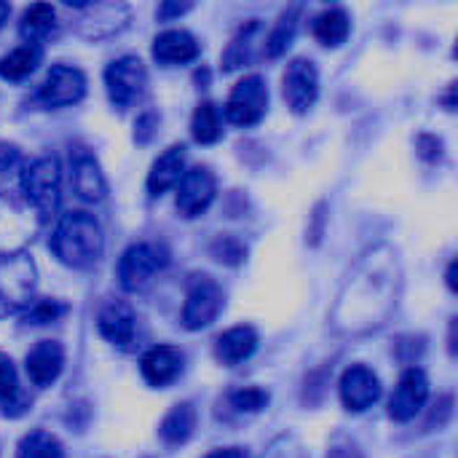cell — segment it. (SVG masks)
I'll use <instances>...</instances> for the list:
<instances>
[{
    "instance_id": "obj_1",
    "label": "cell",
    "mask_w": 458,
    "mask_h": 458,
    "mask_svg": "<svg viewBox=\"0 0 458 458\" xmlns=\"http://www.w3.org/2000/svg\"><path fill=\"white\" fill-rule=\"evenodd\" d=\"M400 295V263L389 247L370 250L344 284L333 309V327L344 335L370 333L392 317Z\"/></svg>"
},
{
    "instance_id": "obj_2",
    "label": "cell",
    "mask_w": 458,
    "mask_h": 458,
    "mask_svg": "<svg viewBox=\"0 0 458 458\" xmlns=\"http://www.w3.org/2000/svg\"><path fill=\"white\" fill-rule=\"evenodd\" d=\"M48 247L59 258V263H64L70 268H89L102 258L105 236H102V228L94 220V215L67 212L56 223Z\"/></svg>"
},
{
    "instance_id": "obj_3",
    "label": "cell",
    "mask_w": 458,
    "mask_h": 458,
    "mask_svg": "<svg viewBox=\"0 0 458 458\" xmlns=\"http://www.w3.org/2000/svg\"><path fill=\"white\" fill-rule=\"evenodd\" d=\"M19 185H21V193H24L27 204L43 220H48L59 209L62 172H59V164L54 158H35L32 164H27L24 172H21Z\"/></svg>"
},
{
    "instance_id": "obj_4",
    "label": "cell",
    "mask_w": 458,
    "mask_h": 458,
    "mask_svg": "<svg viewBox=\"0 0 458 458\" xmlns=\"http://www.w3.org/2000/svg\"><path fill=\"white\" fill-rule=\"evenodd\" d=\"M35 293V263L27 252H8L0 258V317L30 306Z\"/></svg>"
},
{
    "instance_id": "obj_5",
    "label": "cell",
    "mask_w": 458,
    "mask_h": 458,
    "mask_svg": "<svg viewBox=\"0 0 458 458\" xmlns=\"http://www.w3.org/2000/svg\"><path fill=\"white\" fill-rule=\"evenodd\" d=\"M105 86H107V97L118 110L131 107L148 86V70L142 64V59L137 56H121L115 62L107 64L105 70Z\"/></svg>"
},
{
    "instance_id": "obj_6",
    "label": "cell",
    "mask_w": 458,
    "mask_h": 458,
    "mask_svg": "<svg viewBox=\"0 0 458 458\" xmlns=\"http://www.w3.org/2000/svg\"><path fill=\"white\" fill-rule=\"evenodd\" d=\"M220 311H223V290H220V284L207 274L193 276L188 282V295H185V306H182L185 330L209 327L217 319Z\"/></svg>"
},
{
    "instance_id": "obj_7",
    "label": "cell",
    "mask_w": 458,
    "mask_h": 458,
    "mask_svg": "<svg viewBox=\"0 0 458 458\" xmlns=\"http://www.w3.org/2000/svg\"><path fill=\"white\" fill-rule=\"evenodd\" d=\"M268 110V86L260 75H250L236 83L225 102V118L233 126H255Z\"/></svg>"
},
{
    "instance_id": "obj_8",
    "label": "cell",
    "mask_w": 458,
    "mask_h": 458,
    "mask_svg": "<svg viewBox=\"0 0 458 458\" xmlns=\"http://www.w3.org/2000/svg\"><path fill=\"white\" fill-rule=\"evenodd\" d=\"M161 266H164V255L156 244L148 242L131 244L118 260V282L126 293H137L156 276Z\"/></svg>"
},
{
    "instance_id": "obj_9",
    "label": "cell",
    "mask_w": 458,
    "mask_h": 458,
    "mask_svg": "<svg viewBox=\"0 0 458 458\" xmlns=\"http://www.w3.org/2000/svg\"><path fill=\"white\" fill-rule=\"evenodd\" d=\"M177 212L188 220L199 217L201 212L209 209V204L215 201L217 193V180L212 174V169L207 166H191L185 169L182 180L177 182Z\"/></svg>"
},
{
    "instance_id": "obj_10",
    "label": "cell",
    "mask_w": 458,
    "mask_h": 458,
    "mask_svg": "<svg viewBox=\"0 0 458 458\" xmlns=\"http://www.w3.org/2000/svg\"><path fill=\"white\" fill-rule=\"evenodd\" d=\"M319 97V72L311 59H293L284 72V99L298 115L309 113Z\"/></svg>"
},
{
    "instance_id": "obj_11",
    "label": "cell",
    "mask_w": 458,
    "mask_h": 458,
    "mask_svg": "<svg viewBox=\"0 0 458 458\" xmlns=\"http://www.w3.org/2000/svg\"><path fill=\"white\" fill-rule=\"evenodd\" d=\"M86 94V75L78 67L70 64H56L48 70L46 81L38 89V99L46 107H67L81 102Z\"/></svg>"
},
{
    "instance_id": "obj_12",
    "label": "cell",
    "mask_w": 458,
    "mask_h": 458,
    "mask_svg": "<svg viewBox=\"0 0 458 458\" xmlns=\"http://www.w3.org/2000/svg\"><path fill=\"white\" fill-rule=\"evenodd\" d=\"M429 400V378L421 368H408L389 400V416L394 421H411Z\"/></svg>"
},
{
    "instance_id": "obj_13",
    "label": "cell",
    "mask_w": 458,
    "mask_h": 458,
    "mask_svg": "<svg viewBox=\"0 0 458 458\" xmlns=\"http://www.w3.org/2000/svg\"><path fill=\"white\" fill-rule=\"evenodd\" d=\"M378 397H381V381L370 368L352 365L341 376V400H344L346 411L362 413V411L373 408L378 403Z\"/></svg>"
},
{
    "instance_id": "obj_14",
    "label": "cell",
    "mask_w": 458,
    "mask_h": 458,
    "mask_svg": "<svg viewBox=\"0 0 458 458\" xmlns=\"http://www.w3.org/2000/svg\"><path fill=\"white\" fill-rule=\"evenodd\" d=\"M64 368V349L56 341H40L27 354V376L35 386H51Z\"/></svg>"
},
{
    "instance_id": "obj_15",
    "label": "cell",
    "mask_w": 458,
    "mask_h": 458,
    "mask_svg": "<svg viewBox=\"0 0 458 458\" xmlns=\"http://www.w3.org/2000/svg\"><path fill=\"white\" fill-rule=\"evenodd\" d=\"M134 311L129 303H121V301H113L107 303L102 311H99V319H97V327L102 333V338H107L113 346H121V349H129L131 341H134Z\"/></svg>"
},
{
    "instance_id": "obj_16",
    "label": "cell",
    "mask_w": 458,
    "mask_h": 458,
    "mask_svg": "<svg viewBox=\"0 0 458 458\" xmlns=\"http://www.w3.org/2000/svg\"><path fill=\"white\" fill-rule=\"evenodd\" d=\"M142 378L150 386H169L180 373H182V354L174 346H153L142 362Z\"/></svg>"
},
{
    "instance_id": "obj_17",
    "label": "cell",
    "mask_w": 458,
    "mask_h": 458,
    "mask_svg": "<svg viewBox=\"0 0 458 458\" xmlns=\"http://www.w3.org/2000/svg\"><path fill=\"white\" fill-rule=\"evenodd\" d=\"M86 19H97L91 24H81L86 38H110L121 32L129 21V8L123 3H86Z\"/></svg>"
},
{
    "instance_id": "obj_18",
    "label": "cell",
    "mask_w": 458,
    "mask_h": 458,
    "mask_svg": "<svg viewBox=\"0 0 458 458\" xmlns=\"http://www.w3.org/2000/svg\"><path fill=\"white\" fill-rule=\"evenodd\" d=\"M185 174V148L182 145H172L166 153H161L156 158V164L150 166L148 174V191L153 196H161L166 191H172Z\"/></svg>"
},
{
    "instance_id": "obj_19",
    "label": "cell",
    "mask_w": 458,
    "mask_h": 458,
    "mask_svg": "<svg viewBox=\"0 0 458 458\" xmlns=\"http://www.w3.org/2000/svg\"><path fill=\"white\" fill-rule=\"evenodd\" d=\"M255 349H258V333H255V327L239 325V327L225 330V333L217 338V344H215V357H217L223 365L233 368V365L250 360V357L255 354Z\"/></svg>"
},
{
    "instance_id": "obj_20",
    "label": "cell",
    "mask_w": 458,
    "mask_h": 458,
    "mask_svg": "<svg viewBox=\"0 0 458 458\" xmlns=\"http://www.w3.org/2000/svg\"><path fill=\"white\" fill-rule=\"evenodd\" d=\"M153 56L161 64H185L199 56V43L188 30H166L156 38Z\"/></svg>"
},
{
    "instance_id": "obj_21",
    "label": "cell",
    "mask_w": 458,
    "mask_h": 458,
    "mask_svg": "<svg viewBox=\"0 0 458 458\" xmlns=\"http://www.w3.org/2000/svg\"><path fill=\"white\" fill-rule=\"evenodd\" d=\"M72 188L83 201H91V204L102 201L107 193L105 174L99 172V164L89 153H81L72 161Z\"/></svg>"
},
{
    "instance_id": "obj_22",
    "label": "cell",
    "mask_w": 458,
    "mask_h": 458,
    "mask_svg": "<svg viewBox=\"0 0 458 458\" xmlns=\"http://www.w3.org/2000/svg\"><path fill=\"white\" fill-rule=\"evenodd\" d=\"M56 30V11L48 3H35L24 11L19 21V35L27 40V46H38L46 38H51Z\"/></svg>"
},
{
    "instance_id": "obj_23",
    "label": "cell",
    "mask_w": 458,
    "mask_h": 458,
    "mask_svg": "<svg viewBox=\"0 0 458 458\" xmlns=\"http://www.w3.org/2000/svg\"><path fill=\"white\" fill-rule=\"evenodd\" d=\"M40 59H43L40 46H27L24 43V46L13 48L11 54H5L0 59V78H5V81H24L27 75H32L38 70Z\"/></svg>"
},
{
    "instance_id": "obj_24",
    "label": "cell",
    "mask_w": 458,
    "mask_h": 458,
    "mask_svg": "<svg viewBox=\"0 0 458 458\" xmlns=\"http://www.w3.org/2000/svg\"><path fill=\"white\" fill-rule=\"evenodd\" d=\"M0 403H3L5 416H19L27 411V394L19 389L16 368L11 362V357H5V354H0Z\"/></svg>"
},
{
    "instance_id": "obj_25",
    "label": "cell",
    "mask_w": 458,
    "mask_h": 458,
    "mask_svg": "<svg viewBox=\"0 0 458 458\" xmlns=\"http://www.w3.org/2000/svg\"><path fill=\"white\" fill-rule=\"evenodd\" d=\"M193 429H196V411L188 403L174 405L161 421V437L169 445H182L193 435Z\"/></svg>"
},
{
    "instance_id": "obj_26",
    "label": "cell",
    "mask_w": 458,
    "mask_h": 458,
    "mask_svg": "<svg viewBox=\"0 0 458 458\" xmlns=\"http://www.w3.org/2000/svg\"><path fill=\"white\" fill-rule=\"evenodd\" d=\"M352 21L344 8H327L314 19V35L325 46H341L349 38Z\"/></svg>"
},
{
    "instance_id": "obj_27",
    "label": "cell",
    "mask_w": 458,
    "mask_h": 458,
    "mask_svg": "<svg viewBox=\"0 0 458 458\" xmlns=\"http://www.w3.org/2000/svg\"><path fill=\"white\" fill-rule=\"evenodd\" d=\"M260 32V24L258 19H250L239 32L236 38L228 43L225 54H223V70H239L242 64H247L252 59V46H255V35Z\"/></svg>"
},
{
    "instance_id": "obj_28",
    "label": "cell",
    "mask_w": 458,
    "mask_h": 458,
    "mask_svg": "<svg viewBox=\"0 0 458 458\" xmlns=\"http://www.w3.org/2000/svg\"><path fill=\"white\" fill-rule=\"evenodd\" d=\"M191 131L193 140L201 145H212L223 137V118H220V107L215 102H201L193 113L191 121Z\"/></svg>"
},
{
    "instance_id": "obj_29",
    "label": "cell",
    "mask_w": 458,
    "mask_h": 458,
    "mask_svg": "<svg viewBox=\"0 0 458 458\" xmlns=\"http://www.w3.org/2000/svg\"><path fill=\"white\" fill-rule=\"evenodd\" d=\"M16 458H64V448L51 432L38 429L21 437L16 448Z\"/></svg>"
},
{
    "instance_id": "obj_30",
    "label": "cell",
    "mask_w": 458,
    "mask_h": 458,
    "mask_svg": "<svg viewBox=\"0 0 458 458\" xmlns=\"http://www.w3.org/2000/svg\"><path fill=\"white\" fill-rule=\"evenodd\" d=\"M298 13H301V8L284 11V13L279 16L276 27L271 30V35H268V40H266V54H268L271 59L282 56V54L290 48V43H293V38H295V32H298Z\"/></svg>"
},
{
    "instance_id": "obj_31",
    "label": "cell",
    "mask_w": 458,
    "mask_h": 458,
    "mask_svg": "<svg viewBox=\"0 0 458 458\" xmlns=\"http://www.w3.org/2000/svg\"><path fill=\"white\" fill-rule=\"evenodd\" d=\"M64 314H67L64 303H59V301H38L24 314V325H48V322H56Z\"/></svg>"
},
{
    "instance_id": "obj_32",
    "label": "cell",
    "mask_w": 458,
    "mask_h": 458,
    "mask_svg": "<svg viewBox=\"0 0 458 458\" xmlns=\"http://www.w3.org/2000/svg\"><path fill=\"white\" fill-rule=\"evenodd\" d=\"M231 405L236 411H242V413H258V411H263L268 405V392L255 389V386L252 389H239V392L231 394Z\"/></svg>"
},
{
    "instance_id": "obj_33",
    "label": "cell",
    "mask_w": 458,
    "mask_h": 458,
    "mask_svg": "<svg viewBox=\"0 0 458 458\" xmlns=\"http://www.w3.org/2000/svg\"><path fill=\"white\" fill-rule=\"evenodd\" d=\"M212 252H215V258H217L220 263H228V266L242 263V260H244V255H247V250H244L233 236H223V239H217V242H215V247H212Z\"/></svg>"
},
{
    "instance_id": "obj_34",
    "label": "cell",
    "mask_w": 458,
    "mask_h": 458,
    "mask_svg": "<svg viewBox=\"0 0 458 458\" xmlns=\"http://www.w3.org/2000/svg\"><path fill=\"white\" fill-rule=\"evenodd\" d=\"M158 123V115L156 113H142L137 118V131H134V140L137 142H148L153 137V126Z\"/></svg>"
},
{
    "instance_id": "obj_35",
    "label": "cell",
    "mask_w": 458,
    "mask_h": 458,
    "mask_svg": "<svg viewBox=\"0 0 458 458\" xmlns=\"http://www.w3.org/2000/svg\"><path fill=\"white\" fill-rule=\"evenodd\" d=\"M16 161H19V148L16 145H8V142H0V172L13 169Z\"/></svg>"
},
{
    "instance_id": "obj_36",
    "label": "cell",
    "mask_w": 458,
    "mask_h": 458,
    "mask_svg": "<svg viewBox=\"0 0 458 458\" xmlns=\"http://www.w3.org/2000/svg\"><path fill=\"white\" fill-rule=\"evenodd\" d=\"M191 3H161L158 5V19H172V16H182L185 11H191Z\"/></svg>"
},
{
    "instance_id": "obj_37",
    "label": "cell",
    "mask_w": 458,
    "mask_h": 458,
    "mask_svg": "<svg viewBox=\"0 0 458 458\" xmlns=\"http://www.w3.org/2000/svg\"><path fill=\"white\" fill-rule=\"evenodd\" d=\"M325 458H365L362 456V451L357 448V445H352V443H338V445H333L330 448V454Z\"/></svg>"
},
{
    "instance_id": "obj_38",
    "label": "cell",
    "mask_w": 458,
    "mask_h": 458,
    "mask_svg": "<svg viewBox=\"0 0 458 458\" xmlns=\"http://www.w3.org/2000/svg\"><path fill=\"white\" fill-rule=\"evenodd\" d=\"M207 458H244L242 448H223V451H212Z\"/></svg>"
},
{
    "instance_id": "obj_39",
    "label": "cell",
    "mask_w": 458,
    "mask_h": 458,
    "mask_svg": "<svg viewBox=\"0 0 458 458\" xmlns=\"http://www.w3.org/2000/svg\"><path fill=\"white\" fill-rule=\"evenodd\" d=\"M8 16H11V5L0 0V27L5 24V19H8Z\"/></svg>"
},
{
    "instance_id": "obj_40",
    "label": "cell",
    "mask_w": 458,
    "mask_h": 458,
    "mask_svg": "<svg viewBox=\"0 0 458 458\" xmlns=\"http://www.w3.org/2000/svg\"><path fill=\"white\" fill-rule=\"evenodd\" d=\"M448 284H451V290H456V260L448 268Z\"/></svg>"
}]
</instances>
